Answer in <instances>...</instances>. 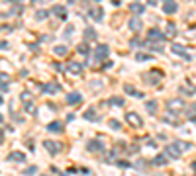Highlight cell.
Returning <instances> with one entry per match:
<instances>
[{
    "instance_id": "5b68a950",
    "label": "cell",
    "mask_w": 196,
    "mask_h": 176,
    "mask_svg": "<svg viewBox=\"0 0 196 176\" xmlns=\"http://www.w3.org/2000/svg\"><path fill=\"white\" fill-rule=\"evenodd\" d=\"M126 121H128L132 127H141V125H143V120H141V117L137 115L135 112H128V114H126Z\"/></svg>"
},
{
    "instance_id": "8992f818",
    "label": "cell",
    "mask_w": 196,
    "mask_h": 176,
    "mask_svg": "<svg viewBox=\"0 0 196 176\" xmlns=\"http://www.w3.org/2000/svg\"><path fill=\"white\" fill-rule=\"evenodd\" d=\"M86 149H88L90 153H102L104 151V145H102L100 139H92V141L86 143Z\"/></svg>"
},
{
    "instance_id": "681fc988",
    "label": "cell",
    "mask_w": 196,
    "mask_h": 176,
    "mask_svg": "<svg viewBox=\"0 0 196 176\" xmlns=\"http://www.w3.org/2000/svg\"><path fill=\"white\" fill-rule=\"evenodd\" d=\"M0 104H4V100H2V96H0Z\"/></svg>"
},
{
    "instance_id": "1f68e13d",
    "label": "cell",
    "mask_w": 196,
    "mask_h": 176,
    "mask_svg": "<svg viewBox=\"0 0 196 176\" xmlns=\"http://www.w3.org/2000/svg\"><path fill=\"white\" fill-rule=\"evenodd\" d=\"M165 121H167V123H177V114L171 115V112H169V114L165 115Z\"/></svg>"
},
{
    "instance_id": "7c38bea8",
    "label": "cell",
    "mask_w": 196,
    "mask_h": 176,
    "mask_svg": "<svg viewBox=\"0 0 196 176\" xmlns=\"http://www.w3.org/2000/svg\"><path fill=\"white\" fill-rule=\"evenodd\" d=\"M129 12H132L133 16H141V14L145 12V6L139 4V2H133V4H129Z\"/></svg>"
},
{
    "instance_id": "b9f144b4",
    "label": "cell",
    "mask_w": 196,
    "mask_h": 176,
    "mask_svg": "<svg viewBox=\"0 0 196 176\" xmlns=\"http://www.w3.org/2000/svg\"><path fill=\"white\" fill-rule=\"evenodd\" d=\"M24 110H26V112H33V102H30V104H24Z\"/></svg>"
},
{
    "instance_id": "8fae6325",
    "label": "cell",
    "mask_w": 196,
    "mask_h": 176,
    "mask_svg": "<svg viewBox=\"0 0 196 176\" xmlns=\"http://www.w3.org/2000/svg\"><path fill=\"white\" fill-rule=\"evenodd\" d=\"M67 71L73 72V75H81V72H83V65L77 63V61H71V63L67 65Z\"/></svg>"
},
{
    "instance_id": "d4e9b609",
    "label": "cell",
    "mask_w": 196,
    "mask_h": 176,
    "mask_svg": "<svg viewBox=\"0 0 196 176\" xmlns=\"http://www.w3.org/2000/svg\"><path fill=\"white\" fill-rule=\"evenodd\" d=\"M145 110H147L151 115H155V114H157V102H155V100H149L147 104H145Z\"/></svg>"
},
{
    "instance_id": "4fadbf2b",
    "label": "cell",
    "mask_w": 196,
    "mask_h": 176,
    "mask_svg": "<svg viewBox=\"0 0 196 176\" xmlns=\"http://www.w3.org/2000/svg\"><path fill=\"white\" fill-rule=\"evenodd\" d=\"M83 117H84L86 121H98V114H96V110H94V108H88L83 114Z\"/></svg>"
},
{
    "instance_id": "7dc6e473",
    "label": "cell",
    "mask_w": 196,
    "mask_h": 176,
    "mask_svg": "<svg viewBox=\"0 0 196 176\" xmlns=\"http://www.w3.org/2000/svg\"><path fill=\"white\" fill-rule=\"evenodd\" d=\"M4 141V135H2V131H0V143H2Z\"/></svg>"
},
{
    "instance_id": "f1b7e54d",
    "label": "cell",
    "mask_w": 196,
    "mask_h": 176,
    "mask_svg": "<svg viewBox=\"0 0 196 176\" xmlns=\"http://www.w3.org/2000/svg\"><path fill=\"white\" fill-rule=\"evenodd\" d=\"M78 53L81 55H88V51H90V47H88V41H84V43H81V45H78Z\"/></svg>"
},
{
    "instance_id": "484cf974",
    "label": "cell",
    "mask_w": 196,
    "mask_h": 176,
    "mask_svg": "<svg viewBox=\"0 0 196 176\" xmlns=\"http://www.w3.org/2000/svg\"><path fill=\"white\" fill-rule=\"evenodd\" d=\"M53 14H55V16H59V18H67V10H65L63 8V6H55V8H53Z\"/></svg>"
},
{
    "instance_id": "c3c4849f",
    "label": "cell",
    "mask_w": 196,
    "mask_h": 176,
    "mask_svg": "<svg viewBox=\"0 0 196 176\" xmlns=\"http://www.w3.org/2000/svg\"><path fill=\"white\" fill-rule=\"evenodd\" d=\"M192 170L196 172V160H194V163H192Z\"/></svg>"
},
{
    "instance_id": "4dcf8cb0",
    "label": "cell",
    "mask_w": 196,
    "mask_h": 176,
    "mask_svg": "<svg viewBox=\"0 0 196 176\" xmlns=\"http://www.w3.org/2000/svg\"><path fill=\"white\" fill-rule=\"evenodd\" d=\"M183 92H184V94H188V96H194V94H196V88H194L192 84H188V86H184V88H183Z\"/></svg>"
},
{
    "instance_id": "ab89813d",
    "label": "cell",
    "mask_w": 196,
    "mask_h": 176,
    "mask_svg": "<svg viewBox=\"0 0 196 176\" xmlns=\"http://www.w3.org/2000/svg\"><path fill=\"white\" fill-rule=\"evenodd\" d=\"M118 166H120V168H129L132 164H129L128 160H118Z\"/></svg>"
},
{
    "instance_id": "4316f807",
    "label": "cell",
    "mask_w": 196,
    "mask_h": 176,
    "mask_svg": "<svg viewBox=\"0 0 196 176\" xmlns=\"http://www.w3.org/2000/svg\"><path fill=\"white\" fill-rule=\"evenodd\" d=\"M108 104H112V106H118V108H122V106H124V104H126V102H124V100H122L120 96H112L110 100H108Z\"/></svg>"
},
{
    "instance_id": "8d00e7d4",
    "label": "cell",
    "mask_w": 196,
    "mask_h": 176,
    "mask_svg": "<svg viewBox=\"0 0 196 176\" xmlns=\"http://www.w3.org/2000/svg\"><path fill=\"white\" fill-rule=\"evenodd\" d=\"M110 127H112L114 131H118L122 125H120V121H118V120H110Z\"/></svg>"
},
{
    "instance_id": "d590c367",
    "label": "cell",
    "mask_w": 196,
    "mask_h": 176,
    "mask_svg": "<svg viewBox=\"0 0 196 176\" xmlns=\"http://www.w3.org/2000/svg\"><path fill=\"white\" fill-rule=\"evenodd\" d=\"M106 163H110V160H116V151H110V153H106Z\"/></svg>"
},
{
    "instance_id": "83f0119b",
    "label": "cell",
    "mask_w": 196,
    "mask_h": 176,
    "mask_svg": "<svg viewBox=\"0 0 196 176\" xmlns=\"http://www.w3.org/2000/svg\"><path fill=\"white\" fill-rule=\"evenodd\" d=\"M22 102H24V104H30V102H33V96H32V92H28V90H24L22 92Z\"/></svg>"
},
{
    "instance_id": "ee69618b",
    "label": "cell",
    "mask_w": 196,
    "mask_h": 176,
    "mask_svg": "<svg viewBox=\"0 0 196 176\" xmlns=\"http://www.w3.org/2000/svg\"><path fill=\"white\" fill-rule=\"evenodd\" d=\"M0 49H8V43H4V41H2V43H0Z\"/></svg>"
},
{
    "instance_id": "603a6c76",
    "label": "cell",
    "mask_w": 196,
    "mask_h": 176,
    "mask_svg": "<svg viewBox=\"0 0 196 176\" xmlns=\"http://www.w3.org/2000/svg\"><path fill=\"white\" fill-rule=\"evenodd\" d=\"M175 145L178 147V151H180V153H186V151H190V149H192V143H186V141H175Z\"/></svg>"
},
{
    "instance_id": "ba28073f",
    "label": "cell",
    "mask_w": 196,
    "mask_h": 176,
    "mask_svg": "<svg viewBox=\"0 0 196 176\" xmlns=\"http://www.w3.org/2000/svg\"><path fill=\"white\" fill-rule=\"evenodd\" d=\"M143 78L147 80V82H153V84H157L159 80L163 78V72H161V71H149V72H147V75H145Z\"/></svg>"
},
{
    "instance_id": "ac0fdd59",
    "label": "cell",
    "mask_w": 196,
    "mask_h": 176,
    "mask_svg": "<svg viewBox=\"0 0 196 176\" xmlns=\"http://www.w3.org/2000/svg\"><path fill=\"white\" fill-rule=\"evenodd\" d=\"M47 131H51V133H59V131H63V123H61V121H51V123H47Z\"/></svg>"
},
{
    "instance_id": "9c48e42d",
    "label": "cell",
    "mask_w": 196,
    "mask_h": 176,
    "mask_svg": "<svg viewBox=\"0 0 196 176\" xmlns=\"http://www.w3.org/2000/svg\"><path fill=\"white\" fill-rule=\"evenodd\" d=\"M165 155L167 157H169V159H178L180 157V151H178V147L175 145V143H173V145H167V149H165Z\"/></svg>"
},
{
    "instance_id": "d6986e66",
    "label": "cell",
    "mask_w": 196,
    "mask_h": 176,
    "mask_svg": "<svg viewBox=\"0 0 196 176\" xmlns=\"http://www.w3.org/2000/svg\"><path fill=\"white\" fill-rule=\"evenodd\" d=\"M83 35H84V41H94V39L98 37V35H96V32H94V27H86Z\"/></svg>"
},
{
    "instance_id": "bcb514c9",
    "label": "cell",
    "mask_w": 196,
    "mask_h": 176,
    "mask_svg": "<svg viewBox=\"0 0 196 176\" xmlns=\"http://www.w3.org/2000/svg\"><path fill=\"white\" fill-rule=\"evenodd\" d=\"M120 2H122V0H112V4H114V6H118Z\"/></svg>"
},
{
    "instance_id": "f5cc1de1",
    "label": "cell",
    "mask_w": 196,
    "mask_h": 176,
    "mask_svg": "<svg viewBox=\"0 0 196 176\" xmlns=\"http://www.w3.org/2000/svg\"><path fill=\"white\" fill-rule=\"evenodd\" d=\"M96 2H100V0H96Z\"/></svg>"
},
{
    "instance_id": "3957f363",
    "label": "cell",
    "mask_w": 196,
    "mask_h": 176,
    "mask_svg": "<svg viewBox=\"0 0 196 176\" xmlns=\"http://www.w3.org/2000/svg\"><path fill=\"white\" fill-rule=\"evenodd\" d=\"M108 55H110V47L104 45V43H100V45L94 47V57H96V61H104Z\"/></svg>"
},
{
    "instance_id": "44dd1931",
    "label": "cell",
    "mask_w": 196,
    "mask_h": 176,
    "mask_svg": "<svg viewBox=\"0 0 196 176\" xmlns=\"http://www.w3.org/2000/svg\"><path fill=\"white\" fill-rule=\"evenodd\" d=\"M184 112H186V117H188L190 121L196 120V104H188V108L184 110Z\"/></svg>"
},
{
    "instance_id": "e575fe53",
    "label": "cell",
    "mask_w": 196,
    "mask_h": 176,
    "mask_svg": "<svg viewBox=\"0 0 196 176\" xmlns=\"http://www.w3.org/2000/svg\"><path fill=\"white\" fill-rule=\"evenodd\" d=\"M137 61H149V59H151V55H147V53H137Z\"/></svg>"
},
{
    "instance_id": "836d02e7",
    "label": "cell",
    "mask_w": 196,
    "mask_h": 176,
    "mask_svg": "<svg viewBox=\"0 0 196 176\" xmlns=\"http://www.w3.org/2000/svg\"><path fill=\"white\" fill-rule=\"evenodd\" d=\"M49 16V12L47 10H39V12H35V18L38 20H43V18H47Z\"/></svg>"
},
{
    "instance_id": "277c9868",
    "label": "cell",
    "mask_w": 196,
    "mask_h": 176,
    "mask_svg": "<svg viewBox=\"0 0 196 176\" xmlns=\"http://www.w3.org/2000/svg\"><path fill=\"white\" fill-rule=\"evenodd\" d=\"M167 110L173 112V114H178V112H183V110H186V108H184V102L180 98H175V100H171L169 104H167Z\"/></svg>"
},
{
    "instance_id": "7bdbcfd3",
    "label": "cell",
    "mask_w": 196,
    "mask_h": 176,
    "mask_svg": "<svg viewBox=\"0 0 196 176\" xmlns=\"http://www.w3.org/2000/svg\"><path fill=\"white\" fill-rule=\"evenodd\" d=\"M28 176H30V174H35V172H38V168H35V166H32V168H26V170H24Z\"/></svg>"
},
{
    "instance_id": "7402d4cb",
    "label": "cell",
    "mask_w": 196,
    "mask_h": 176,
    "mask_svg": "<svg viewBox=\"0 0 196 176\" xmlns=\"http://www.w3.org/2000/svg\"><path fill=\"white\" fill-rule=\"evenodd\" d=\"M8 159L10 160H14V163H24V160H26V155H24V153H10V155H8Z\"/></svg>"
},
{
    "instance_id": "2e32d148",
    "label": "cell",
    "mask_w": 196,
    "mask_h": 176,
    "mask_svg": "<svg viewBox=\"0 0 196 176\" xmlns=\"http://www.w3.org/2000/svg\"><path fill=\"white\" fill-rule=\"evenodd\" d=\"M59 90H61V86L57 82H49V84L43 86V92H47V94H57Z\"/></svg>"
},
{
    "instance_id": "52a82bcc",
    "label": "cell",
    "mask_w": 196,
    "mask_h": 176,
    "mask_svg": "<svg viewBox=\"0 0 196 176\" xmlns=\"http://www.w3.org/2000/svg\"><path fill=\"white\" fill-rule=\"evenodd\" d=\"M171 51L175 55H178V57H183V59H186V61H190V53L183 47V45H178V43H173V47H171Z\"/></svg>"
},
{
    "instance_id": "9a60e30c",
    "label": "cell",
    "mask_w": 196,
    "mask_h": 176,
    "mask_svg": "<svg viewBox=\"0 0 196 176\" xmlns=\"http://www.w3.org/2000/svg\"><path fill=\"white\" fill-rule=\"evenodd\" d=\"M141 20H139V16H133L132 20H129V29H132V32H139L141 29Z\"/></svg>"
},
{
    "instance_id": "db71d44e",
    "label": "cell",
    "mask_w": 196,
    "mask_h": 176,
    "mask_svg": "<svg viewBox=\"0 0 196 176\" xmlns=\"http://www.w3.org/2000/svg\"><path fill=\"white\" fill-rule=\"evenodd\" d=\"M43 176H47V174H43Z\"/></svg>"
},
{
    "instance_id": "60d3db41",
    "label": "cell",
    "mask_w": 196,
    "mask_h": 176,
    "mask_svg": "<svg viewBox=\"0 0 196 176\" xmlns=\"http://www.w3.org/2000/svg\"><path fill=\"white\" fill-rule=\"evenodd\" d=\"M10 90V84H6V82H0V92H8Z\"/></svg>"
},
{
    "instance_id": "f6af8a7d",
    "label": "cell",
    "mask_w": 196,
    "mask_h": 176,
    "mask_svg": "<svg viewBox=\"0 0 196 176\" xmlns=\"http://www.w3.org/2000/svg\"><path fill=\"white\" fill-rule=\"evenodd\" d=\"M147 2H149L151 6H157V0H147Z\"/></svg>"
},
{
    "instance_id": "30bf717a",
    "label": "cell",
    "mask_w": 196,
    "mask_h": 176,
    "mask_svg": "<svg viewBox=\"0 0 196 176\" xmlns=\"http://www.w3.org/2000/svg\"><path fill=\"white\" fill-rule=\"evenodd\" d=\"M81 102H83V94H78V92L67 94V104L69 106H77V104H81Z\"/></svg>"
},
{
    "instance_id": "74e56055",
    "label": "cell",
    "mask_w": 196,
    "mask_h": 176,
    "mask_svg": "<svg viewBox=\"0 0 196 176\" xmlns=\"http://www.w3.org/2000/svg\"><path fill=\"white\" fill-rule=\"evenodd\" d=\"M145 164H147V160H137V163H135V168H137V170H143V168H145Z\"/></svg>"
},
{
    "instance_id": "5bb4252c",
    "label": "cell",
    "mask_w": 196,
    "mask_h": 176,
    "mask_svg": "<svg viewBox=\"0 0 196 176\" xmlns=\"http://www.w3.org/2000/svg\"><path fill=\"white\" fill-rule=\"evenodd\" d=\"M124 90H126V94H129V96H135V98H145V94H143V92H139V90H135V88H133L132 84H126V86H124Z\"/></svg>"
},
{
    "instance_id": "11a10c76",
    "label": "cell",
    "mask_w": 196,
    "mask_h": 176,
    "mask_svg": "<svg viewBox=\"0 0 196 176\" xmlns=\"http://www.w3.org/2000/svg\"><path fill=\"white\" fill-rule=\"evenodd\" d=\"M10 2H12V0H10Z\"/></svg>"
},
{
    "instance_id": "d6a6232c",
    "label": "cell",
    "mask_w": 196,
    "mask_h": 176,
    "mask_svg": "<svg viewBox=\"0 0 196 176\" xmlns=\"http://www.w3.org/2000/svg\"><path fill=\"white\" fill-rule=\"evenodd\" d=\"M55 55H67V47L65 45H57L55 47Z\"/></svg>"
},
{
    "instance_id": "7a4b0ae2",
    "label": "cell",
    "mask_w": 196,
    "mask_h": 176,
    "mask_svg": "<svg viewBox=\"0 0 196 176\" xmlns=\"http://www.w3.org/2000/svg\"><path fill=\"white\" fill-rule=\"evenodd\" d=\"M163 41H165V35H163V32H159L157 27L147 32V43H163Z\"/></svg>"
},
{
    "instance_id": "816d5d0a",
    "label": "cell",
    "mask_w": 196,
    "mask_h": 176,
    "mask_svg": "<svg viewBox=\"0 0 196 176\" xmlns=\"http://www.w3.org/2000/svg\"><path fill=\"white\" fill-rule=\"evenodd\" d=\"M165 2H173V0H165Z\"/></svg>"
},
{
    "instance_id": "6da1fadb",
    "label": "cell",
    "mask_w": 196,
    "mask_h": 176,
    "mask_svg": "<svg viewBox=\"0 0 196 176\" xmlns=\"http://www.w3.org/2000/svg\"><path fill=\"white\" fill-rule=\"evenodd\" d=\"M43 147H45V151H49L51 155H59V153L63 151V145L59 141H51V139H45V141H43Z\"/></svg>"
},
{
    "instance_id": "f907efd6",
    "label": "cell",
    "mask_w": 196,
    "mask_h": 176,
    "mask_svg": "<svg viewBox=\"0 0 196 176\" xmlns=\"http://www.w3.org/2000/svg\"><path fill=\"white\" fill-rule=\"evenodd\" d=\"M69 2H71V4H73V2H77V0H69Z\"/></svg>"
},
{
    "instance_id": "ffe728a7",
    "label": "cell",
    "mask_w": 196,
    "mask_h": 176,
    "mask_svg": "<svg viewBox=\"0 0 196 176\" xmlns=\"http://www.w3.org/2000/svg\"><path fill=\"white\" fill-rule=\"evenodd\" d=\"M177 8H178V6H177L175 0H173V2H165L163 12H165V14H175V12H177Z\"/></svg>"
},
{
    "instance_id": "f35d334b",
    "label": "cell",
    "mask_w": 196,
    "mask_h": 176,
    "mask_svg": "<svg viewBox=\"0 0 196 176\" xmlns=\"http://www.w3.org/2000/svg\"><path fill=\"white\" fill-rule=\"evenodd\" d=\"M0 82H6V84H10V76L6 75V72H0Z\"/></svg>"
},
{
    "instance_id": "f546056e",
    "label": "cell",
    "mask_w": 196,
    "mask_h": 176,
    "mask_svg": "<svg viewBox=\"0 0 196 176\" xmlns=\"http://www.w3.org/2000/svg\"><path fill=\"white\" fill-rule=\"evenodd\" d=\"M167 35H169V37H175L177 35V27L173 24H167Z\"/></svg>"
},
{
    "instance_id": "cb8c5ba5",
    "label": "cell",
    "mask_w": 196,
    "mask_h": 176,
    "mask_svg": "<svg viewBox=\"0 0 196 176\" xmlns=\"http://www.w3.org/2000/svg\"><path fill=\"white\" fill-rule=\"evenodd\" d=\"M167 160H169V157L165 155V153H161V155H157L153 159V164H159V166H165L167 164Z\"/></svg>"
},
{
    "instance_id": "e0dca14e",
    "label": "cell",
    "mask_w": 196,
    "mask_h": 176,
    "mask_svg": "<svg viewBox=\"0 0 196 176\" xmlns=\"http://www.w3.org/2000/svg\"><path fill=\"white\" fill-rule=\"evenodd\" d=\"M88 16L94 20V22H100L104 18V12H102V8H92L90 12H88Z\"/></svg>"
}]
</instances>
